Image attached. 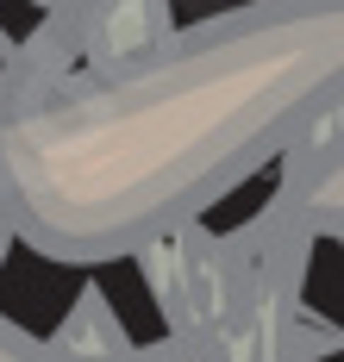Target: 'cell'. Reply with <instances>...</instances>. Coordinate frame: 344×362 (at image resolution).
Returning a JSON list of instances; mask_svg holds the SVG:
<instances>
[{"label": "cell", "mask_w": 344, "mask_h": 362, "mask_svg": "<svg viewBox=\"0 0 344 362\" xmlns=\"http://www.w3.org/2000/svg\"><path fill=\"white\" fill-rule=\"evenodd\" d=\"M338 13H326V25H275V37H244L226 50H200L182 63H163L144 81H113L107 94H88L63 112L69 138H76V169L94 175L63 213L50 218V231L81 238V231H132L176 194H188L200 175H213V156L226 163L238 150H251L263 132H275L294 100L313 94V81H338L344 50H326L344 25ZM76 175V181H81ZM63 181V187H76ZM63 187H50L44 200H57ZM44 200H32L38 213Z\"/></svg>", "instance_id": "1"}]
</instances>
